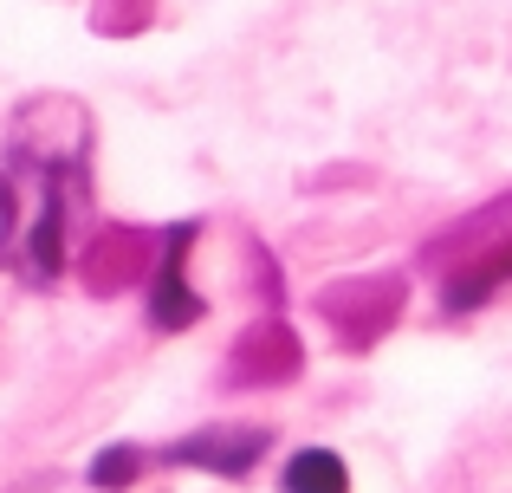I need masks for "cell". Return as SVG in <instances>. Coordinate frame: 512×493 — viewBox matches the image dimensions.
<instances>
[{"instance_id": "cell-1", "label": "cell", "mask_w": 512, "mask_h": 493, "mask_svg": "<svg viewBox=\"0 0 512 493\" xmlns=\"http://www.w3.org/2000/svg\"><path fill=\"white\" fill-rule=\"evenodd\" d=\"M91 117L78 98H33L13 111L7 163H0V260L26 273V286L59 279L72 247V208L85 202Z\"/></svg>"}, {"instance_id": "cell-2", "label": "cell", "mask_w": 512, "mask_h": 493, "mask_svg": "<svg viewBox=\"0 0 512 493\" xmlns=\"http://www.w3.org/2000/svg\"><path fill=\"white\" fill-rule=\"evenodd\" d=\"M448 247H461V266H448V279H441V312H480L512 279V195L467 215L448 241H435V253Z\"/></svg>"}, {"instance_id": "cell-3", "label": "cell", "mask_w": 512, "mask_h": 493, "mask_svg": "<svg viewBox=\"0 0 512 493\" xmlns=\"http://www.w3.org/2000/svg\"><path fill=\"white\" fill-rule=\"evenodd\" d=\"M402 305H409V279L402 273H363V279H338V286L318 292V318L350 351H370L383 331H396Z\"/></svg>"}, {"instance_id": "cell-4", "label": "cell", "mask_w": 512, "mask_h": 493, "mask_svg": "<svg viewBox=\"0 0 512 493\" xmlns=\"http://www.w3.org/2000/svg\"><path fill=\"white\" fill-rule=\"evenodd\" d=\"M299 370H305L299 331H292L286 318H260V325H247L234 338V351H227V364H221V383L227 390H279V383H292Z\"/></svg>"}, {"instance_id": "cell-5", "label": "cell", "mask_w": 512, "mask_h": 493, "mask_svg": "<svg viewBox=\"0 0 512 493\" xmlns=\"http://www.w3.org/2000/svg\"><path fill=\"white\" fill-rule=\"evenodd\" d=\"M266 448H273V429H266V422H214V429H195V435H182V442H169L163 461L169 468L221 474V481H247Z\"/></svg>"}, {"instance_id": "cell-6", "label": "cell", "mask_w": 512, "mask_h": 493, "mask_svg": "<svg viewBox=\"0 0 512 493\" xmlns=\"http://www.w3.org/2000/svg\"><path fill=\"white\" fill-rule=\"evenodd\" d=\"M195 234H201L195 221H175L163 234V247H156V266H150V325L156 331H188L208 312V299L188 286V247H195Z\"/></svg>"}, {"instance_id": "cell-7", "label": "cell", "mask_w": 512, "mask_h": 493, "mask_svg": "<svg viewBox=\"0 0 512 493\" xmlns=\"http://www.w3.org/2000/svg\"><path fill=\"white\" fill-rule=\"evenodd\" d=\"M156 266V234L150 228H130V221H111V228H98L85 241V253H78V273H85L91 292H124L137 286V279H150Z\"/></svg>"}, {"instance_id": "cell-8", "label": "cell", "mask_w": 512, "mask_h": 493, "mask_svg": "<svg viewBox=\"0 0 512 493\" xmlns=\"http://www.w3.org/2000/svg\"><path fill=\"white\" fill-rule=\"evenodd\" d=\"M279 493H350V468L331 448H299L279 474Z\"/></svg>"}, {"instance_id": "cell-9", "label": "cell", "mask_w": 512, "mask_h": 493, "mask_svg": "<svg viewBox=\"0 0 512 493\" xmlns=\"http://www.w3.org/2000/svg\"><path fill=\"white\" fill-rule=\"evenodd\" d=\"M156 20V0H91V26L111 39H130Z\"/></svg>"}, {"instance_id": "cell-10", "label": "cell", "mask_w": 512, "mask_h": 493, "mask_svg": "<svg viewBox=\"0 0 512 493\" xmlns=\"http://www.w3.org/2000/svg\"><path fill=\"white\" fill-rule=\"evenodd\" d=\"M143 468H150V455H143L137 442H117V448H104V455L91 461V487H130Z\"/></svg>"}]
</instances>
